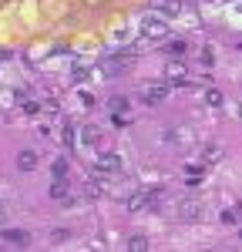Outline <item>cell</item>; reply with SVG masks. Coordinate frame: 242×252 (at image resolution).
Wrapping results in <instances>:
<instances>
[{
    "label": "cell",
    "instance_id": "6da1fadb",
    "mask_svg": "<svg viewBox=\"0 0 242 252\" xmlns=\"http://www.w3.org/2000/svg\"><path fill=\"white\" fill-rule=\"evenodd\" d=\"M141 34L151 37V40H158V37L168 34V24H165L161 17H145V20H141Z\"/></svg>",
    "mask_w": 242,
    "mask_h": 252
},
{
    "label": "cell",
    "instance_id": "7a4b0ae2",
    "mask_svg": "<svg viewBox=\"0 0 242 252\" xmlns=\"http://www.w3.org/2000/svg\"><path fill=\"white\" fill-rule=\"evenodd\" d=\"M94 172H101V175H115V172H121V158L118 155H101L98 161H94Z\"/></svg>",
    "mask_w": 242,
    "mask_h": 252
},
{
    "label": "cell",
    "instance_id": "3957f363",
    "mask_svg": "<svg viewBox=\"0 0 242 252\" xmlns=\"http://www.w3.org/2000/svg\"><path fill=\"white\" fill-rule=\"evenodd\" d=\"M165 97H168V84H151V88L141 91V101L145 104H161Z\"/></svg>",
    "mask_w": 242,
    "mask_h": 252
},
{
    "label": "cell",
    "instance_id": "277c9868",
    "mask_svg": "<svg viewBox=\"0 0 242 252\" xmlns=\"http://www.w3.org/2000/svg\"><path fill=\"white\" fill-rule=\"evenodd\" d=\"M175 212H179V219H185V222H195V219H202V205L199 202H179Z\"/></svg>",
    "mask_w": 242,
    "mask_h": 252
},
{
    "label": "cell",
    "instance_id": "5b68a950",
    "mask_svg": "<svg viewBox=\"0 0 242 252\" xmlns=\"http://www.w3.org/2000/svg\"><path fill=\"white\" fill-rule=\"evenodd\" d=\"M202 161H209V165L225 161V148H222V145H215V141H209V145L202 148Z\"/></svg>",
    "mask_w": 242,
    "mask_h": 252
},
{
    "label": "cell",
    "instance_id": "8992f818",
    "mask_svg": "<svg viewBox=\"0 0 242 252\" xmlns=\"http://www.w3.org/2000/svg\"><path fill=\"white\" fill-rule=\"evenodd\" d=\"M3 242H10V246H17V249H24V246L30 242V235L24 232V229H3Z\"/></svg>",
    "mask_w": 242,
    "mask_h": 252
},
{
    "label": "cell",
    "instance_id": "52a82bcc",
    "mask_svg": "<svg viewBox=\"0 0 242 252\" xmlns=\"http://www.w3.org/2000/svg\"><path fill=\"white\" fill-rule=\"evenodd\" d=\"M151 3V10H158L165 17H175L179 14V0H148Z\"/></svg>",
    "mask_w": 242,
    "mask_h": 252
},
{
    "label": "cell",
    "instance_id": "ba28073f",
    "mask_svg": "<svg viewBox=\"0 0 242 252\" xmlns=\"http://www.w3.org/2000/svg\"><path fill=\"white\" fill-rule=\"evenodd\" d=\"M165 81H175V84H182V81H185V64H182V61H172V64L165 67Z\"/></svg>",
    "mask_w": 242,
    "mask_h": 252
},
{
    "label": "cell",
    "instance_id": "9c48e42d",
    "mask_svg": "<svg viewBox=\"0 0 242 252\" xmlns=\"http://www.w3.org/2000/svg\"><path fill=\"white\" fill-rule=\"evenodd\" d=\"M17 168L20 172H34V168H37V155H34V152H20L17 155Z\"/></svg>",
    "mask_w": 242,
    "mask_h": 252
},
{
    "label": "cell",
    "instance_id": "30bf717a",
    "mask_svg": "<svg viewBox=\"0 0 242 252\" xmlns=\"http://www.w3.org/2000/svg\"><path fill=\"white\" fill-rule=\"evenodd\" d=\"M185 47H188L185 40H168V44H165V54H172L175 61H182V54H185Z\"/></svg>",
    "mask_w": 242,
    "mask_h": 252
},
{
    "label": "cell",
    "instance_id": "8fae6325",
    "mask_svg": "<svg viewBox=\"0 0 242 252\" xmlns=\"http://www.w3.org/2000/svg\"><path fill=\"white\" fill-rule=\"evenodd\" d=\"M51 198H67V182L64 178H54V185H51Z\"/></svg>",
    "mask_w": 242,
    "mask_h": 252
},
{
    "label": "cell",
    "instance_id": "7c38bea8",
    "mask_svg": "<svg viewBox=\"0 0 242 252\" xmlns=\"http://www.w3.org/2000/svg\"><path fill=\"white\" fill-rule=\"evenodd\" d=\"M145 205H148V195H145V192H138V195L128 198V209H131V212H141Z\"/></svg>",
    "mask_w": 242,
    "mask_h": 252
},
{
    "label": "cell",
    "instance_id": "4fadbf2b",
    "mask_svg": "<svg viewBox=\"0 0 242 252\" xmlns=\"http://www.w3.org/2000/svg\"><path fill=\"white\" fill-rule=\"evenodd\" d=\"M128 249L131 252H145L148 249V235H131V239H128Z\"/></svg>",
    "mask_w": 242,
    "mask_h": 252
},
{
    "label": "cell",
    "instance_id": "5bb4252c",
    "mask_svg": "<svg viewBox=\"0 0 242 252\" xmlns=\"http://www.w3.org/2000/svg\"><path fill=\"white\" fill-rule=\"evenodd\" d=\"M108 108H111L115 115H124V111H128V97H111V101H108Z\"/></svg>",
    "mask_w": 242,
    "mask_h": 252
},
{
    "label": "cell",
    "instance_id": "9a60e30c",
    "mask_svg": "<svg viewBox=\"0 0 242 252\" xmlns=\"http://www.w3.org/2000/svg\"><path fill=\"white\" fill-rule=\"evenodd\" d=\"M205 104H212V108H219V104H222V94L215 91V88H209V91H205Z\"/></svg>",
    "mask_w": 242,
    "mask_h": 252
},
{
    "label": "cell",
    "instance_id": "2e32d148",
    "mask_svg": "<svg viewBox=\"0 0 242 252\" xmlns=\"http://www.w3.org/2000/svg\"><path fill=\"white\" fill-rule=\"evenodd\" d=\"M51 172H54V178H64V175H67V161H64V158H58V161L51 165Z\"/></svg>",
    "mask_w": 242,
    "mask_h": 252
},
{
    "label": "cell",
    "instance_id": "e0dca14e",
    "mask_svg": "<svg viewBox=\"0 0 242 252\" xmlns=\"http://www.w3.org/2000/svg\"><path fill=\"white\" fill-rule=\"evenodd\" d=\"M219 219H222V225H236V222H239V215H236V209H232V212L225 209V212H222Z\"/></svg>",
    "mask_w": 242,
    "mask_h": 252
},
{
    "label": "cell",
    "instance_id": "ac0fdd59",
    "mask_svg": "<svg viewBox=\"0 0 242 252\" xmlns=\"http://www.w3.org/2000/svg\"><path fill=\"white\" fill-rule=\"evenodd\" d=\"M84 195H88V198H98V195H101V185H98V182H88V185H84Z\"/></svg>",
    "mask_w": 242,
    "mask_h": 252
},
{
    "label": "cell",
    "instance_id": "d6986e66",
    "mask_svg": "<svg viewBox=\"0 0 242 252\" xmlns=\"http://www.w3.org/2000/svg\"><path fill=\"white\" fill-rule=\"evenodd\" d=\"M84 141H88V145H94V141H98V128H94V125H88V128H84Z\"/></svg>",
    "mask_w": 242,
    "mask_h": 252
},
{
    "label": "cell",
    "instance_id": "ffe728a7",
    "mask_svg": "<svg viewBox=\"0 0 242 252\" xmlns=\"http://www.w3.org/2000/svg\"><path fill=\"white\" fill-rule=\"evenodd\" d=\"M60 138H64V145H71V141H74V128H71V125H64V131H60Z\"/></svg>",
    "mask_w": 242,
    "mask_h": 252
},
{
    "label": "cell",
    "instance_id": "44dd1931",
    "mask_svg": "<svg viewBox=\"0 0 242 252\" xmlns=\"http://www.w3.org/2000/svg\"><path fill=\"white\" fill-rule=\"evenodd\" d=\"M24 111H27V115H37L40 104H37V101H27V104H24Z\"/></svg>",
    "mask_w": 242,
    "mask_h": 252
},
{
    "label": "cell",
    "instance_id": "7402d4cb",
    "mask_svg": "<svg viewBox=\"0 0 242 252\" xmlns=\"http://www.w3.org/2000/svg\"><path fill=\"white\" fill-rule=\"evenodd\" d=\"M0 222H3V209H0Z\"/></svg>",
    "mask_w": 242,
    "mask_h": 252
},
{
    "label": "cell",
    "instance_id": "603a6c76",
    "mask_svg": "<svg viewBox=\"0 0 242 252\" xmlns=\"http://www.w3.org/2000/svg\"><path fill=\"white\" fill-rule=\"evenodd\" d=\"M239 118H242V104H239Z\"/></svg>",
    "mask_w": 242,
    "mask_h": 252
},
{
    "label": "cell",
    "instance_id": "cb8c5ba5",
    "mask_svg": "<svg viewBox=\"0 0 242 252\" xmlns=\"http://www.w3.org/2000/svg\"><path fill=\"white\" fill-rule=\"evenodd\" d=\"M239 235H242V232H239Z\"/></svg>",
    "mask_w": 242,
    "mask_h": 252
}]
</instances>
